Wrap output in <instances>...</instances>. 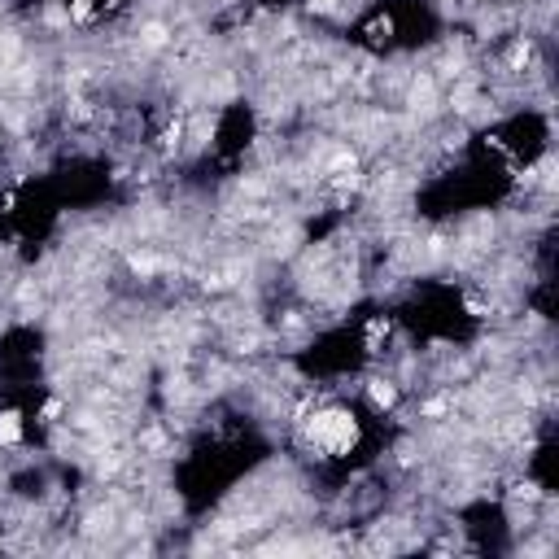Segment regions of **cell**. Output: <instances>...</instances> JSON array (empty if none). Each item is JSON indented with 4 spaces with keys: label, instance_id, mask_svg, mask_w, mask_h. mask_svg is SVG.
<instances>
[{
    "label": "cell",
    "instance_id": "obj_6",
    "mask_svg": "<svg viewBox=\"0 0 559 559\" xmlns=\"http://www.w3.org/2000/svg\"><path fill=\"white\" fill-rule=\"evenodd\" d=\"M311 9H319V14H328V9H337V0H311Z\"/></svg>",
    "mask_w": 559,
    "mask_h": 559
},
{
    "label": "cell",
    "instance_id": "obj_3",
    "mask_svg": "<svg viewBox=\"0 0 559 559\" xmlns=\"http://www.w3.org/2000/svg\"><path fill=\"white\" fill-rule=\"evenodd\" d=\"M18 437H22V415L18 411H5V415H0V442L14 446Z\"/></svg>",
    "mask_w": 559,
    "mask_h": 559
},
{
    "label": "cell",
    "instance_id": "obj_4",
    "mask_svg": "<svg viewBox=\"0 0 559 559\" xmlns=\"http://www.w3.org/2000/svg\"><path fill=\"white\" fill-rule=\"evenodd\" d=\"M70 14H75L79 22H88L92 18V0H70Z\"/></svg>",
    "mask_w": 559,
    "mask_h": 559
},
{
    "label": "cell",
    "instance_id": "obj_5",
    "mask_svg": "<svg viewBox=\"0 0 559 559\" xmlns=\"http://www.w3.org/2000/svg\"><path fill=\"white\" fill-rule=\"evenodd\" d=\"M516 494H520V498H538V485L525 481V485H516Z\"/></svg>",
    "mask_w": 559,
    "mask_h": 559
},
{
    "label": "cell",
    "instance_id": "obj_2",
    "mask_svg": "<svg viewBox=\"0 0 559 559\" xmlns=\"http://www.w3.org/2000/svg\"><path fill=\"white\" fill-rule=\"evenodd\" d=\"M367 398H372V407L389 411L398 402V385H394V380H372V385H367Z\"/></svg>",
    "mask_w": 559,
    "mask_h": 559
},
{
    "label": "cell",
    "instance_id": "obj_1",
    "mask_svg": "<svg viewBox=\"0 0 559 559\" xmlns=\"http://www.w3.org/2000/svg\"><path fill=\"white\" fill-rule=\"evenodd\" d=\"M302 442L311 450H319L324 459L350 455L359 446V420H354L350 407H319L315 415L302 420Z\"/></svg>",
    "mask_w": 559,
    "mask_h": 559
}]
</instances>
